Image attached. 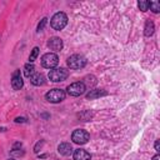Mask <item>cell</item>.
I'll return each instance as SVG.
<instances>
[{"instance_id":"9c48e42d","label":"cell","mask_w":160,"mask_h":160,"mask_svg":"<svg viewBox=\"0 0 160 160\" xmlns=\"http://www.w3.org/2000/svg\"><path fill=\"white\" fill-rule=\"evenodd\" d=\"M48 46L50 50H54V51H60L62 49V40L60 38H50L49 41H48Z\"/></svg>"},{"instance_id":"9a60e30c","label":"cell","mask_w":160,"mask_h":160,"mask_svg":"<svg viewBox=\"0 0 160 160\" xmlns=\"http://www.w3.org/2000/svg\"><path fill=\"white\" fill-rule=\"evenodd\" d=\"M34 74H35V66H34V64H31V62L25 64V66H24V75L26 78H30Z\"/></svg>"},{"instance_id":"2e32d148","label":"cell","mask_w":160,"mask_h":160,"mask_svg":"<svg viewBox=\"0 0 160 160\" xmlns=\"http://www.w3.org/2000/svg\"><path fill=\"white\" fill-rule=\"evenodd\" d=\"M149 8L152 10V12H159L160 11V4L158 1H149Z\"/></svg>"},{"instance_id":"7c38bea8","label":"cell","mask_w":160,"mask_h":160,"mask_svg":"<svg viewBox=\"0 0 160 160\" xmlns=\"http://www.w3.org/2000/svg\"><path fill=\"white\" fill-rule=\"evenodd\" d=\"M30 81L32 85H36V86H40V85H44L45 84V76L42 74H39V72H35L34 75L30 76Z\"/></svg>"},{"instance_id":"7a4b0ae2","label":"cell","mask_w":160,"mask_h":160,"mask_svg":"<svg viewBox=\"0 0 160 160\" xmlns=\"http://www.w3.org/2000/svg\"><path fill=\"white\" fill-rule=\"evenodd\" d=\"M49 79L54 82H60V81H64L68 76H69V71L64 68H55V69H51L49 71Z\"/></svg>"},{"instance_id":"277c9868","label":"cell","mask_w":160,"mask_h":160,"mask_svg":"<svg viewBox=\"0 0 160 160\" xmlns=\"http://www.w3.org/2000/svg\"><path fill=\"white\" fill-rule=\"evenodd\" d=\"M86 65V59L80 54H74L68 59V66L70 69H82Z\"/></svg>"},{"instance_id":"ba28073f","label":"cell","mask_w":160,"mask_h":160,"mask_svg":"<svg viewBox=\"0 0 160 160\" xmlns=\"http://www.w3.org/2000/svg\"><path fill=\"white\" fill-rule=\"evenodd\" d=\"M22 85H24V81H22L20 70H15L11 76V86L14 90H20L22 88Z\"/></svg>"},{"instance_id":"8fae6325","label":"cell","mask_w":160,"mask_h":160,"mask_svg":"<svg viewBox=\"0 0 160 160\" xmlns=\"http://www.w3.org/2000/svg\"><path fill=\"white\" fill-rule=\"evenodd\" d=\"M72 146H71V144H69V142H61L59 146H58V151L61 154V155H65V156H69V155H71L72 154Z\"/></svg>"},{"instance_id":"4fadbf2b","label":"cell","mask_w":160,"mask_h":160,"mask_svg":"<svg viewBox=\"0 0 160 160\" xmlns=\"http://www.w3.org/2000/svg\"><path fill=\"white\" fill-rule=\"evenodd\" d=\"M108 92L105 90H99V89H94V90H90V92L86 94V99L88 100H92V99H98L100 96H105Z\"/></svg>"},{"instance_id":"ffe728a7","label":"cell","mask_w":160,"mask_h":160,"mask_svg":"<svg viewBox=\"0 0 160 160\" xmlns=\"http://www.w3.org/2000/svg\"><path fill=\"white\" fill-rule=\"evenodd\" d=\"M15 121H16V122H25V121H26V119H25V118H16V119H15Z\"/></svg>"},{"instance_id":"44dd1931","label":"cell","mask_w":160,"mask_h":160,"mask_svg":"<svg viewBox=\"0 0 160 160\" xmlns=\"http://www.w3.org/2000/svg\"><path fill=\"white\" fill-rule=\"evenodd\" d=\"M155 150H156L158 152L160 151V145H159V140H156V141H155Z\"/></svg>"},{"instance_id":"ac0fdd59","label":"cell","mask_w":160,"mask_h":160,"mask_svg":"<svg viewBox=\"0 0 160 160\" xmlns=\"http://www.w3.org/2000/svg\"><path fill=\"white\" fill-rule=\"evenodd\" d=\"M38 54H39V48H34L32 51H31V54H30V56H29V60H30L31 64H32V62L35 61V59L38 58Z\"/></svg>"},{"instance_id":"5bb4252c","label":"cell","mask_w":160,"mask_h":160,"mask_svg":"<svg viewBox=\"0 0 160 160\" xmlns=\"http://www.w3.org/2000/svg\"><path fill=\"white\" fill-rule=\"evenodd\" d=\"M154 30H155V26H154V22L148 20L145 22V29H144V34L145 36H151L154 34Z\"/></svg>"},{"instance_id":"30bf717a","label":"cell","mask_w":160,"mask_h":160,"mask_svg":"<svg viewBox=\"0 0 160 160\" xmlns=\"http://www.w3.org/2000/svg\"><path fill=\"white\" fill-rule=\"evenodd\" d=\"M72 158H74V160H90L91 155L84 149H78V150L74 151Z\"/></svg>"},{"instance_id":"e0dca14e","label":"cell","mask_w":160,"mask_h":160,"mask_svg":"<svg viewBox=\"0 0 160 160\" xmlns=\"http://www.w3.org/2000/svg\"><path fill=\"white\" fill-rule=\"evenodd\" d=\"M138 5H139V9H140L141 11H146V10L149 9V1L140 0V1L138 2Z\"/></svg>"},{"instance_id":"7402d4cb","label":"cell","mask_w":160,"mask_h":160,"mask_svg":"<svg viewBox=\"0 0 160 160\" xmlns=\"http://www.w3.org/2000/svg\"><path fill=\"white\" fill-rule=\"evenodd\" d=\"M152 160H160V155H159V154H156V155L152 158Z\"/></svg>"},{"instance_id":"d6986e66","label":"cell","mask_w":160,"mask_h":160,"mask_svg":"<svg viewBox=\"0 0 160 160\" xmlns=\"http://www.w3.org/2000/svg\"><path fill=\"white\" fill-rule=\"evenodd\" d=\"M46 22H48V19H46V18L41 19V21H40L39 25H38V31H42L44 28H45V25H46Z\"/></svg>"},{"instance_id":"6da1fadb","label":"cell","mask_w":160,"mask_h":160,"mask_svg":"<svg viewBox=\"0 0 160 160\" xmlns=\"http://www.w3.org/2000/svg\"><path fill=\"white\" fill-rule=\"evenodd\" d=\"M68 24V16L65 12H56L52 18H51V21H50V25L54 30H62Z\"/></svg>"},{"instance_id":"3957f363","label":"cell","mask_w":160,"mask_h":160,"mask_svg":"<svg viewBox=\"0 0 160 160\" xmlns=\"http://www.w3.org/2000/svg\"><path fill=\"white\" fill-rule=\"evenodd\" d=\"M59 62V56L54 52H46L41 58V65L46 69H54Z\"/></svg>"},{"instance_id":"8992f818","label":"cell","mask_w":160,"mask_h":160,"mask_svg":"<svg viewBox=\"0 0 160 160\" xmlns=\"http://www.w3.org/2000/svg\"><path fill=\"white\" fill-rule=\"evenodd\" d=\"M90 139V135L86 130L84 129H76L74 130V132L71 134V140L75 142V144H79V145H82V144H86Z\"/></svg>"},{"instance_id":"52a82bcc","label":"cell","mask_w":160,"mask_h":160,"mask_svg":"<svg viewBox=\"0 0 160 160\" xmlns=\"http://www.w3.org/2000/svg\"><path fill=\"white\" fill-rule=\"evenodd\" d=\"M66 90H68V94H69L70 96H80V95H82V94L85 92L86 86L84 85L82 81H78V82L70 84Z\"/></svg>"},{"instance_id":"603a6c76","label":"cell","mask_w":160,"mask_h":160,"mask_svg":"<svg viewBox=\"0 0 160 160\" xmlns=\"http://www.w3.org/2000/svg\"><path fill=\"white\" fill-rule=\"evenodd\" d=\"M9 160H14V159H9Z\"/></svg>"},{"instance_id":"5b68a950","label":"cell","mask_w":160,"mask_h":160,"mask_svg":"<svg viewBox=\"0 0 160 160\" xmlns=\"http://www.w3.org/2000/svg\"><path fill=\"white\" fill-rule=\"evenodd\" d=\"M45 99L49 102L58 104V102H60V101H62L65 99V91L61 90V89H52V90H50V91L46 92Z\"/></svg>"}]
</instances>
